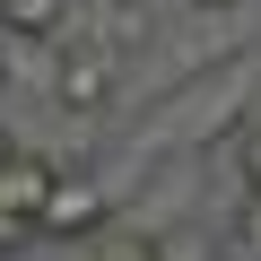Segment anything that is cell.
Segmentation results:
<instances>
[{
    "label": "cell",
    "instance_id": "52a82bcc",
    "mask_svg": "<svg viewBox=\"0 0 261 261\" xmlns=\"http://www.w3.org/2000/svg\"><path fill=\"white\" fill-rule=\"evenodd\" d=\"M244 244L261 252V192H244Z\"/></svg>",
    "mask_w": 261,
    "mask_h": 261
},
{
    "label": "cell",
    "instance_id": "3957f363",
    "mask_svg": "<svg viewBox=\"0 0 261 261\" xmlns=\"http://www.w3.org/2000/svg\"><path fill=\"white\" fill-rule=\"evenodd\" d=\"M53 174H61V157H44V148H9V166H0V218H18V226H35V235H44Z\"/></svg>",
    "mask_w": 261,
    "mask_h": 261
},
{
    "label": "cell",
    "instance_id": "7a4b0ae2",
    "mask_svg": "<svg viewBox=\"0 0 261 261\" xmlns=\"http://www.w3.org/2000/svg\"><path fill=\"white\" fill-rule=\"evenodd\" d=\"M113 226V183L87 174V166H61L53 174V200H44V244H87Z\"/></svg>",
    "mask_w": 261,
    "mask_h": 261
},
{
    "label": "cell",
    "instance_id": "30bf717a",
    "mask_svg": "<svg viewBox=\"0 0 261 261\" xmlns=\"http://www.w3.org/2000/svg\"><path fill=\"white\" fill-rule=\"evenodd\" d=\"M0 79H9V70H0Z\"/></svg>",
    "mask_w": 261,
    "mask_h": 261
},
{
    "label": "cell",
    "instance_id": "9c48e42d",
    "mask_svg": "<svg viewBox=\"0 0 261 261\" xmlns=\"http://www.w3.org/2000/svg\"><path fill=\"white\" fill-rule=\"evenodd\" d=\"M209 9H226V0H209Z\"/></svg>",
    "mask_w": 261,
    "mask_h": 261
},
{
    "label": "cell",
    "instance_id": "6da1fadb",
    "mask_svg": "<svg viewBox=\"0 0 261 261\" xmlns=\"http://www.w3.org/2000/svg\"><path fill=\"white\" fill-rule=\"evenodd\" d=\"M53 105L61 113H105L122 96V53L96 44V35H53V70H44Z\"/></svg>",
    "mask_w": 261,
    "mask_h": 261
},
{
    "label": "cell",
    "instance_id": "ba28073f",
    "mask_svg": "<svg viewBox=\"0 0 261 261\" xmlns=\"http://www.w3.org/2000/svg\"><path fill=\"white\" fill-rule=\"evenodd\" d=\"M9 148H18V140H9V130H0V166H9Z\"/></svg>",
    "mask_w": 261,
    "mask_h": 261
},
{
    "label": "cell",
    "instance_id": "5b68a950",
    "mask_svg": "<svg viewBox=\"0 0 261 261\" xmlns=\"http://www.w3.org/2000/svg\"><path fill=\"white\" fill-rule=\"evenodd\" d=\"M96 261H174V252H166L157 235H113V226H105V235H96Z\"/></svg>",
    "mask_w": 261,
    "mask_h": 261
},
{
    "label": "cell",
    "instance_id": "277c9868",
    "mask_svg": "<svg viewBox=\"0 0 261 261\" xmlns=\"http://www.w3.org/2000/svg\"><path fill=\"white\" fill-rule=\"evenodd\" d=\"M79 0H0V35H18V44H53L70 27Z\"/></svg>",
    "mask_w": 261,
    "mask_h": 261
},
{
    "label": "cell",
    "instance_id": "8992f818",
    "mask_svg": "<svg viewBox=\"0 0 261 261\" xmlns=\"http://www.w3.org/2000/svg\"><path fill=\"white\" fill-rule=\"evenodd\" d=\"M27 244H44V235H35V226H18V218H0V261H18Z\"/></svg>",
    "mask_w": 261,
    "mask_h": 261
}]
</instances>
